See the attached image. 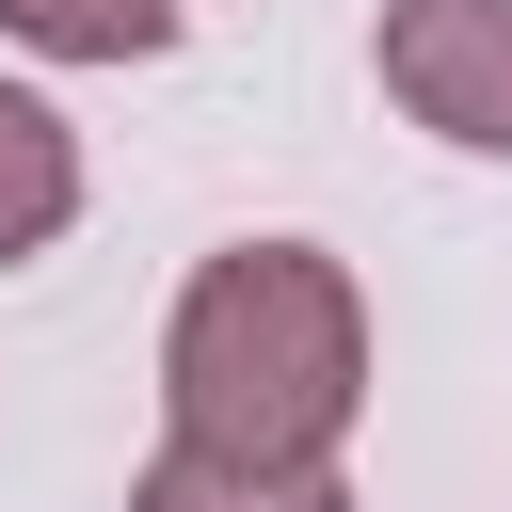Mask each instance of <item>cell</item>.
Listing matches in <instances>:
<instances>
[{"label":"cell","mask_w":512,"mask_h":512,"mask_svg":"<svg viewBox=\"0 0 512 512\" xmlns=\"http://www.w3.org/2000/svg\"><path fill=\"white\" fill-rule=\"evenodd\" d=\"M368 416V288L320 240H224L160 320V432L224 464H336Z\"/></svg>","instance_id":"6da1fadb"},{"label":"cell","mask_w":512,"mask_h":512,"mask_svg":"<svg viewBox=\"0 0 512 512\" xmlns=\"http://www.w3.org/2000/svg\"><path fill=\"white\" fill-rule=\"evenodd\" d=\"M384 96L432 144L512 160V0H384Z\"/></svg>","instance_id":"7a4b0ae2"},{"label":"cell","mask_w":512,"mask_h":512,"mask_svg":"<svg viewBox=\"0 0 512 512\" xmlns=\"http://www.w3.org/2000/svg\"><path fill=\"white\" fill-rule=\"evenodd\" d=\"M64 224H80V128H64L32 80H0V272L48 256Z\"/></svg>","instance_id":"3957f363"},{"label":"cell","mask_w":512,"mask_h":512,"mask_svg":"<svg viewBox=\"0 0 512 512\" xmlns=\"http://www.w3.org/2000/svg\"><path fill=\"white\" fill-rule=\"evenodd\" d=\"M128 512H352V480L336 464H224V448L160 432V464L128 480Z\"/></svg>","instance_id":"277c9868"},{"label":"cell","mask_w":512,"mask_h":512,"mask_svg":"<svg viewBox=\"0 0 512 512\" xmlns=\"http://www.w3.org/2000/svg\"><path fill=\"white\" fill-rule=\"evenodd\" d=\"M0 32L32 64H160L176 48V0H0Z\"/></svg>","instance_id":"5b68a950"}]
</instances>
